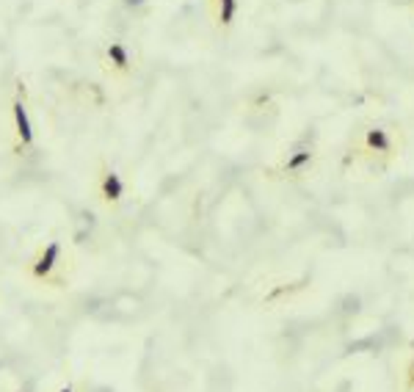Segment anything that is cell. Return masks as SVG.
Listing matches in <instances>:
<instances>
[{"label": "cell", "instance_id": "1", "mask_svg": "<svg viewBox=\"0 0 414 392\" xmlns=\"http://www.w3.org/2000/svg\"><path fill=\"white\" fill-rule=\"evenodd\" d=\"M12 113H14V130H17L20 144H23V146H31V144H34V122H31V116H28L23 83H20V94H17L14 102H12Z\"/></svg>", "mask_w": 414, "mask_h": 392}, {"label": "cell", "instance_id": "2", "mask_svg": "<svg viewBox=\"0 0 414 392\" xmlns=\"http://www.w3.org/2000/svg\"><path fill=\"white\" fill-rule=\"evenodd\" d=\"M58 257H61V243L58 241H53V243H47L45 246V252L39 254V260L34 263V276L36 279H47L50 274H53V268L58 265Z\"/></svg>", "mask_w": 414, "mask_h": 392}, {"label": "cell", "instance_id": "3", "mask_svg": "<svg viewBox=\"0 0 414 392\" xmlns=\"http://www.w3.org/2000/svg\"><path fill=\"white\" fill-rule=\"evenodd\" d=\"M100 196L108 202V205H116L122 196H124V182L116 171H105L102 179H100Z\"/></svg>", "mask_w": 414, "mask_h": 392}, {"label": "cell", "instance_id": "4", "mask_svg": "<svg viewBox=\"0 0 414 392\" xmlns=\"http://www.w3.org/2000/svg\"><path fill=\"white\" fill-rule=\"evenodd\" d=\"M307 166H312V149H298V152H293V155L285 160L282 171H285L287 177H296V174L307 171Z\"/></svg>", "mask_w": 414, "mask_h": 392}, {"label": "cell", "instance_id": "5", "mask_svg": "<svg viewBox=\"0 0 414 392\" xmlns=\"http://www.w3.org/2000/svg\"><path fill=\"white\" fill-rule=\"evenodd\" d=\"M108 61H111L116 69L127 72V69H130V53H127V47H124L122 42H111V45H108Z\"/></svg>", "mask_w": 414, "mask_h": 392}, {"label": "cell", "instance_id": "6", "mask_svg": "<svg viewBox=\"0 0 414 392\" xmlns=\"http://www.w3.org/2000/svg\"><path fill=\"white\" fill-rule=\"evenodd\" d=\"M367 149L375 152V155L389 152V138H386V133H384V130H370V133H367Z\"/></svg>", "mask_w": 414, "mask_h": 392}, {"label": "cell", "instance_id": "7", "mask_svg": "<svg viewBox=\"0 0 414 392\" xmlns=\"http://www.w3.org/2000/svg\"><path fill=\"white\" fill-rule=\"evenodd\" d=\"M238 14V0H219V25H232Z\"/></svg>", "mask_w": 414, "mask_h": 392}, {"label": "cell", "instance_id": "8", "mask_svg": "<svg viewBox=\"0 0 414 392\" xmlns=\"http://www.w3.org/2000/svg\"><path fill=\"white\" fill-rule=\"evenodd\" d=\"M408 386H414V362H411V367H408Z\"/></svg>", "mask_w": 414, "mask_h": 392}, {"label": "cell", "instance_id": "9", "mask_svg": "<svg viewBox=\"0 0 414 392\" xmlns=\"http://www.w3.org/2000/svg\"><path fill=\"white\" fill-rule=\"evenodd\" d=\"M124 3H127L130 9H135V6H141V3H144V0H124Z\"/></svg>", "mask_w": 414, "mask_h": 392}, {"label": "cell", "instance_id": "10", "mask_svg": "<svg viewBox=\"0 0 414 392\" xmlns=\"http://www.w3.org/2000/svg\"><path fill=\"white\" fill-rule=\"evenodd\" d=\"M58 392H75V389H72V386H61Z\"/></svg>", "mask_w": 414, "mask_h": 392}]
</instances>
